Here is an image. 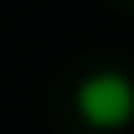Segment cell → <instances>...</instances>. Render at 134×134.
I'll list each match as a JSON object with an SVG mask.
<instances>
[{"label": "cell", "instance_id": "cell-1", "mask_svg": "<svg viewBox=\"0 0 134 134\" xmlns=\"http://www.w3.org/2000/svg\"><path fill=\"white\" fill-rule=\"evenodd\" d=\"M129 108H134V93H129V77L103 67V72H88L77 83V114L103 134H119L129 124Z\"/></svg>", "mask_w": 134, "mask_h": 134}]
</instances>
